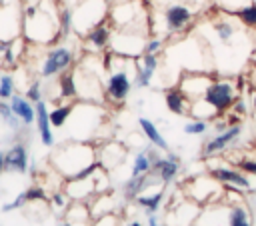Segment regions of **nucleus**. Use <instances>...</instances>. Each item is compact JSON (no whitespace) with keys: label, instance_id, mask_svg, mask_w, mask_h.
Listing matches in <instances>:
<instances>
[{"label":"nucleus","instance_id":"nucleus-37","mask_svg":"<svg viewBox=\"0 0 256 226\" xmlns=\"http://www.w3.org/2000/svg\"><path fill=\"white\" fill-rule=\"evenodd\" d=\"M238 168H240L242 172L250 174V176H256V160H248V158H244V160L238 162Z\"/></svg>","mask_w":256,"mask_h":226},{"label":"nucleus","instance_id":"nucleus-24","mask_svg":"<svg viewBox=\"0 0 256 226\" xmlns=\"http://www.w3.org/2000/svg\"><path fill=\"white\" fill-rule=\"evenodd\" d=\"M212 30H214V34L220 38V42H230L232 38H234V34H236V26H234V22L232 20H228V18H218V20H214L212 22Z\"/></svg>","mask_w":256,"mask_h":226},{"label":"nucleus","instance_id":"nucleus-20","mask_svg":"<svg viewBox=\"0 0 256 226\" xmlns=\"http://www.w3.org/2000/svg\"><path fill=\"white\" fill-rule=\"evenodd\" d=\"M58 88H60V98L74 100L78 98V84H76V74L74 70H66L58 76Z\"/></svg>","mask_w":256,"mask_h":226},{"label":"nucleus","instance_id":"nucleus-21","mask_svg":"<svg viewBox=\"0 0 256 226\" xmlns=\"http://www.w3.org/2000/svg\"><path fill=\"white\" fill-rule=\"evenodd\" d=\"M138 124H140V130H142V134L146 136V140H148L150 144H154V146L160 148V150H168V142H166L164 136L158 132V128H156V124H154L152 120H148V118H138Z\"/></svg>","mask_w":256,"mask_h":226},{"label":"nucleus","instance_id":"nucleus-38","mask_svg":"<svg viewBox=\"0 0 256 226\" xmlns=\"http://www.w3.org/2000/svg\"><path fill=\"white\" fill-rule=\"evenodd\" d=\"M160 46H162V42L158 38H148L146 40V46H144V52L146 54H156L160 50Z\"/></svg>","mask_w":256,"mask_h":226},{"label":"nucleus","instance_id":"nucleus-26","mask_svg":"<svg viewBox=\"0 0 256 226\" xmlns=\"http://www.w3.org/2000/svg\"><path fill=\"white\" fill-rule=\"evenodd\" d=\"M162 198H164V192H162V190H158L156 194H150V196H142V194H138V196H136V204H140V206L144 208V212H146L148 216H152V214L160 208Z\"/></svg>","mask_w":256,"mask_h":226},{"label":"nucleus","instance_id":"nucleus-33","mask_svg":"<svg viewBox=\"0 0 256 226\" xmlns=\"http://www.w3.org/2000/svg\"><path fill=\"white\" fill-rule=\"evenodd\" d=\"M72 30V12L68 8L60 10V36H68Z\"/></svg>","mask_w":256,"mask_h":226},{"label":"nucleus","instance_id":"nucleus-42","mask_svg":"<svg viewBox=\"0 0 256 226\" xmlns=\"http://www.w3.org/2000/svg\"><path fill=\"white\" fill-rule=\"evenodd\" d=\"M4 154H6V152H0V174L4 172Z\"/></svg>","mask_w":256,"mask_h":226},{"label":"nucleus","instance_id":"nucleus-32","mask_svg":"<svg viewBox=\"0 0 256 226\" xmlns=\"http://www.w3.org/2000/svg\"><path fill=\"white\" fill-rule=\"evenodd\" d=\"M208 130V122L202 120V118H196L188 124H184V134H190V136H200Z\"/></svg>","mask_w":256,"mask_h":226},{"label":"nucleus","instance_id":"nucleus-13","mask_svg":"<svg viewBox=\"0 0 256 226\" xmlns=\"http://www.w3.org/2000/svg\"><path fill=\"white\" fill-rule=\"evenodd\" d=\"M240 132H242V126H240V124H234V126H228L224 132L214 134L210 140L204 142V146H202V154H204L206 158H210V156L222 152L228 144H232V142L240 136Z\"/></svg>","mask_w":256,"mask_h":226},{"label":"nucleus","instance_id":"nucleus-34","mask_svg":"<svg viewBox=\"0 0 256 226\" xmlns=\"http://www.w3.org/2000/svg\"><path fill=\"white\" fill-rule=\"evenodd\" d=\"M26 98L30 100V102H38V100H42V84H40V80H34L30 86H28V90H26Z\"/></svg>","mask_w":256,"mask_h":226},{"label":"nucleus","instance_id":"nucleus-17","mask_svg":"<svg viewBox=\"0 0 256 226\" xmlns=\"http://www.w3.org/2000/svg\"><path fill=\"white\" fill-rule=\"evenodd\" d=\"M98 158H100L98 162H100V166H102L104 170H112V168H116L118 164L124 162L126 150H124V146L118 144V142H106V144L102 146Z\"/></svg>","mask_w":256,"mask_h":226},{"label":"nucleus","instance_id":"nucleus-14","mask_svg":"<svg viewBox=\"0 0 256 226\" xmlns=\"http://www.w3.org/2000/svg\"><path fill=\"white\" fill-rule=\"evenodd\" d=\"M30 168L28 164V148L22 142H16L12 148H8V152L4 154V170L6 172H18V174H26Z\"/></svg>","mask_w":256,"mask_h":226},{"label":"nucleus","instance_id":"nucleus-7","mask_svg":"<svg viewBox=\"0 0 256 226\" xmlns=\"http://www.w3.org/2000/svg\"><path fill=\"white\" fill-rule=\"evenodd\" d=\"M144 46H146V34L132 30H114L110 40L112 52L124 58H136L144 54Z\"/></svg>","mask_w":256,"mask_h":226},{"label":"nucleus","instance_id":"nucleus-36","mask_svg":"<svg viewBox=\"0 0 256 226\" xmlns=\"http://www.w3.org/2000/svg\"><path fill=\"white\" fill-rule=\"evenodd\" d=\"M24 202H28V200H26V192H20V194H18V196H16V198H14L12 202H8V204H4V206H2V210H4V212H10V210H16V208H20V206H22Z\"/></svg>","mask_w":256,"mask_h":226},{"label":"nucleus","instance_id":"nucleus-28","mask_svg":"<svg viewBox=\"0 0 256 226\" xmlns=\"http://www.w3.org/2000/svg\"><path fill=\"white\" fill-rule=\"evenodd\" d=\"M234 14H236V18H238L244 26L256 28V2H248L246 6H242L240 10H236Z\"/></svg>","mask_w":256,"mask_h":226},{"label":"nucleus","instance_id":"nucleus-35","mask_svg":"<svg viewBox=\"0 0 256 226\" xmlns=\"http://www.w3.org/2000/svg\"><path fill=\"white\" fill-rule=\"evenodd\" d=\"M44 198H46V194H44V190H42L40 186H30V188L26 190V200H28V202L44 200Z\"/></svg>","mask_w":256,"mask_h":226},{"label":"nucleus","instance_id":"nucleus-40","mask_svg":"<svg viewBox=\"0 0 256 226\" xmlns=\"http://www.w3.org/2000/svg\"><path fill=\"white\" fill-rule=\"evenodd\" d=\"M232 112L238 114V116H244V114H246V104H244L242 98H236V100H234V104H232Z\"/></svg>","mask_w":256,"mask_h":226},{"label":"nucleus","instance_id":"nucleus-18","mask_svg":"<svg viewBox=\"0 0 256 226\" xmlns=\"http://www.w3.org/2000/svg\"><path fill=\"white\" fill-rule=\"evenodd\" d=\"M164 102H166V108L172 112V114H178V116H184V114H190V108H192V102L186 98V94L174 86V88H168L164 92Z\"/></svg>","mask_w":256,"mask_h":226},{"label":"nucleus","instance_id":"nucleus-43","mask_svg":"<svg viewBox=\"0 0 256 226\" xmlns=\"http://www.w3.org/2000/svg\"><path fill=\"white\" fill-rule=\"evenodd\" d=\"M128 226H142V224H140V222H138V220H132V222H130V224H128Z\"/></svg>","mask_w":256,"mask_h":226},{"label":"nucleus","instance_id":"nucleus-19","mask_svg":"<svg viewBox=\"0 0 256 226\" xmlns=\"http://www.w3.org/2000/svg\"><path fill=\"white\" fill-rule=\"evenodd\" d=\"M10 106L14 110V114L22 120L24 126H30L36 122V108L32 106V102L26 98V96H20V94H14L10 98Z\"/></svg>","mask_w":256,"mask_h":226},{"label":"nucleus","instance_id":"nucleus-46","mask_svg":"<svg viewBox=\"0 0 256 226\" xmlns=\"http://www.w3.org/2000/svg\"><path fill=\"white\" fill-rule=\"evenodd\" d=\"M0 78H2V76H0Z\"/></svg>","mask_w":256,"mask_h":226},{"label":"nucleus","instance_id":"nucleus-11","mask_svg":"<svg viewBox=\"0 0 256 226\" xmlns=\"http://www.w3.org/2000/svg\"><path fill=\"white\" fill-rule=\"evenodd\" d=\"M212 84V76H206V74H184L182 80H180V90L186 94V98L190 102H196V100H202L208 86Z\"/></svg>","mask_w":256,"mask_h":226},{"label":"nucleus","instance_id":"nucleus-27","mask_svg":"<svg viewBox=\"0 0 256 226\" xmlns=\"http://www.w3.org/2000/svg\"><path fill=\"white\" fill-rule=\"evenodd\" d=\"M0 118H2L12 130H18L20 124H22V120H20V118L14 114V110H12L10 100H0Z\"/></svg>","mask_w":256,"mask_h":226},{"label":"nucleus","instance_id":"nucleus-6","mask_svg":"<svg viewBox=\"0 0 256 226\" xmlns=\"http://www.w3.org/2000/svg\"><path fill=\"white\" fill-rule=\"evenodd\" d=\"M236 98H238V88H236L234 82H230V80H212V84L208 86V90H206L202 100L218 116V114L228 112Z\"/></svg>","mask_w":256,"mask_h":226},{"label":"nucleus","instance_id":"nucleus-29","mask_svg":"<svg viewBox=\"0 0 256 226\" xmlns=\"http://www.w3.org/2000/svg\"><path fill=\"white\" fill-rule=\"evenodd\" d=\"M150 168H152V162H150L148 154H146V152H138V154L134 156V164H132V176L146 174V172H150Z\"/></svg>","mask_w":256,"mask_h":226},{"label":"nucleus","instance_id":"nucleus-5","mask_svg":"<svg viewBox=\"0 0 256 226\" xmlns=\"http://www.w3.org/2000/svg\"><path fill=\"white\" fill-rule=\"evenodd\" d=\"M24 6L20 0H0V42L22 36Z\"/></svg>","mask_w":256,"mask_h":226},{"label":"nucleus","instance_id":"nucleus-23","mask_svg":"<svg viewBox=\"0 0 256 226\" xmlns=\"http://www.w3.org/2000/svg\"><path fill=\"white\" fill-rule=\"evenodd\" d=\"M228 226H252L250 212L240 204H228Z\"/></svg>","mask_w":256,"mask_h":226},{"label":"nucleus","instance_id":"nucleus-22","mask_svg":"<svg viewBox=\"0 0 256 226\" xmlns=\"http://www.w3.org/2000/svg\"><path fill=\"white\" fill-rule=\"evenodd\" d=\"M152 178V172H146V174H140V176H130V180L124 184V196L128 200H136V196L148 186Z\"/></svg>","mask_w":256,"mask_h":226},{"label":"nucleus","instance_id":"nucleus-25","mask_svg":"<svg viewBox=\"0 0 256 226\" xmlns=\"http://www.w3.org/2000/svg\"><path fill=\"white\" fill-rule=\"evenodd\" d=\"M72 112H74V104H70V102L54 106L50 110V124H52V128H62L66 124V120L72 116Z\"/></svg>","mask_w":256,"mask_h":226},{"label":"nucleus","instance_id":"nucleus-4","mask_svg":"<svg viewBox=\"0 0 256 226\" xmlns=\"http://www.w3.org/2000/svg\"><path fill=\"white\" fill-rule=\"evenodd\" d=\"M110 20L114 24V30H132V32H140V28L146 30V10L140 0H126L114 4L110 8Z\"/></svg>","mask_w":256,"mask_h":226},{"label":"nucleus","instance_id":"nucleus-45","mask_svg":"<svg viewBox=\"0 0 256 226\" xmlns=\"http://www.w3.org/2000/svg\"><path fill=\"white\" fill-rule=\"evenodd\" d=\"M62 226H72V222H70V220H66V222H64Z\"/></svg>","mask_w":256,"mask_h":226},{"label":"nucleus","instance_id":"nucleus-3","mask_svg":"<svg viewBox=\"0 0 256 226\" xmlns=\"http://www.w3.org/2000/svg\"><path fill=\"white\" fill-rule=\"evenodd\" d=\"M110 16L108 0H82L72 10V30L80 36H86L94 26L104 22Z\"/></svg>","mask_w":256,"mask_h":226},{"label":"nucleus","instance_id":"nucleus-47","mask_svg":"<svg viewBox=\"0 0 256 226\" xmlns=\"http://www.w3.org/2000/svg\"><path fill=\"white\" fill-rule=\"evenodd\" d=\"M158 226H160V224H158Z\"/></svg>","mask_w":256,"mask_h":226},{"label":"nucleus","instance_id":"nucleus-9","mask_svg":"<svg viewBox=\"0 0 256 226\" xmlns=\"http://www.w3.org/2000/svg\"><path fill=\"white\" fill-rule=\"evenodd\" d=\"M130 88H132V80H130V74L126 68H116L110 72L108 80H106V92H104V98L114 102V104H122L128 94H130Z\"/></svg>","mask_w":256,"mask_h":226},{"label":"nucleus","instance_id":"nucleus-44","mask_svg":"<svg viewBox=\"0 0 256 226\" xmlns=\"http://www.w3.org/2000/svg\"><path fill=\"white\" fill-rule=\"evenodd\" d=\"M252 106H254V110H256V92H254V96H252Z\"/></svg>","mask_w":256,"mask_h":226},{"label":"nucleus","instance_id":"nucleus-8","mask_svg":"<svg viewBox=\"0 0 256 226\" xmlns=\"http://www.w3.org/2000/svg\"><path fill=\"white\" fill-rule=\"evenodd\" d=\"M74 64V52L68 46H54L48 50V54L42 60L40 66V76L42 78H52L60 76Z\"/></svg>","mask_w":256,"mask_h":226},{"label":"nucleus","instance_id":"nucleus-39","mask_svg":"<svg viewBox=\"0 0 256 226\" xmlns=\"http://www.w3.org/2000/svg\"><path fill=\"white\" fill-rule=\"evenodd\" d=\"M94 226H118V220L114 216H110V214H104L94 222Z\"/></svg>","mask_w":256,"mask_h":226},{"label":"nucleus","instance_id":"nucleus-31","mask_svg":"<svg viewBox=\"0 0 256 226\" xmlns=\"http://www.w3.org/2000/svg\"><path fill=\"white\" fill-rule=\"evenodd\" d=\"M14 96V78L10 74H2L0 78V100H10Z\"/></svg>","mask_w":256,"mask_h":226},{"label":"nucleus","instance_id":"nucleus-30","mask_svg":"<svg viewBox=\"0 0 256 226\" xmlns=\"http://www.w3.org/2000/svg\"><path fill=\"white\" fill-rule=\"evenodd\" d=\"M68 220L72 222V224H76V222H86L88 220V216H90V210H88V204H72V208L68 210Z\"/></svg>","mask_w":256,"mask_h":226},{"label":"nucleus","instance_id":"nucleus-16","mask_svg":"<svg viewBox=\"0 0 256 226\" xmlns=\"http://www.w3.org/2000/svg\"><path fill=\"white\" fill-rule=\"evenodd\" d=\"M36 108V128L40 134V140L44 146H52L54 144V134H52V124H50V112L46 108L44 100H38L34 104Z\"/></svg>","mask_w":256,"mask_h":226},{"label":"nucleus","instance_id":"nucleus-41","mask_svg":"<svg viewBox=\"0 0 256 226\" xmlns=\"http://www.w3.org/2000/svg\"><path fill=\"white\" fill-rule=\"evenodd\" d=\"M52 204H54L56 208H64V206H66L64 194H62V192H54V194H52Z\"/></svg>","mask_w":256,"mask_h":226},{"label":"nucleus","instance_id":"nucleus-10","mask_svg":"<svg viewBox=\"0 0 256 226\" xmlns=\"http://www.w3.org/2000/svg\"><path fill=\"white\" fill-rule=\"evenodd\" d=\"M194 18V12L188 4H182V2H176V4H170L166 6L164 10V28H166V34L168 32H182L184 28H188V24L192 22Z\"/></svg>","mask_w":256,"mask_h":226},{"label":"nucleus","instance_id":"nucleus-1","mask_svg":"<svg viewBox=\"0 0 256 226\" xmlns=\"http://www.w3.org/2000/svg\"><path fill=\"white\" fill-rule=\"evenodd\" d=\"M22 36L34 44H52L60 38V10L56 0H40L34 14L24 16Z\"/></svg>","mask_w":256,"mask_h":226},{"label":"nucleus","instance_id":"nucleus-12","mask_svg":"<svg viewBox=\"0 0 256 226\" xmlns=\"http://www.w3.org/2000/svg\"><path fill=\"white\" fill-rule=\"evenodd\" d=\"M112 34H114V24L110 20V16L100 22L98 26H94L84 38H86V48L90 46V50H96V52H102L106 48H110V40H112Z\"/></svg>","mask_w":256,"mask_h":226},{"label":"nucleus","instance_id":"nucleus-2","mask_svg":"<svg viewBox=\"0 0 256 226\" xmlns=\"http://www.w3.org/2000/svg\"><path fill=\"white\" fill-rule=\"evenodd\" d=\"M98 162V154L94 150V146L86 144V142H66L60 144L54 154H52V166L68 178H72L76 172H80L82 168L90 166Z\"/></svg>","mask_w":256,"mask_h":226},{"label":"nucleus","instance_id":"nucleus-15","mask_svg":"<svg viewBox=\"0 0 256 226\" xmlns=\"http://www.w3.org/2000/svg\"><path fill=\"white\" fill-rule=\"evenodd\" d=\"M210 176L216 178L218 182L222 184H232V186H238L240 190H252V180L238 168H210Z\"/></svg>","mask_w":256,"mask_h":226}]
</instances>
